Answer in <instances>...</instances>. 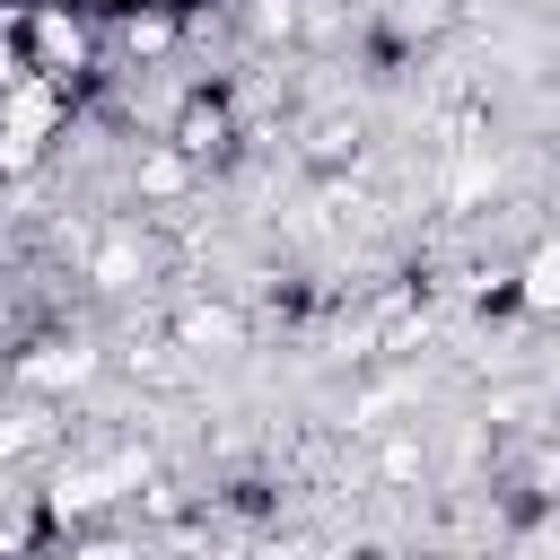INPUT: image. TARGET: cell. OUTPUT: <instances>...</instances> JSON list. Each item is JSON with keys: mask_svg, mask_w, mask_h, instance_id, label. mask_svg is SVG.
Here are the masks:
<instances>
[{"mask_svg": "<svg viewBox=\"0 0 560 560\" xmlns=\"http://www.w3.org/2000/svg\"><path fill=\"white\" fill-rule=\"evenodd\" d=\"M61 122H70V88H61V79H18V88L0 96V175L35 166Z\"/></svg>", "mask_w": 560, "mask_h": 560, "instance_id": "1", "label": "cell"}, {"mask_svg": "<svg viewBox=\"0 0 560 560\" xmlns=\"http://www.w3.org/2000/svg\"><path fill=\"white\" fill-rule=\"evenodd\" d=\"M88 61H96V35H88V18H79V9H61V0H26V70L70 88Z\"/></svg>", "mask_w": 560, "mask_h": 560, "instance_id": "2", "label": "cell"}, {"mask_svg": "<svg viewBox=\"0 0 560 560\" xmlns=\"http://www.w3.org/2000/svg\"><path fill=\"white\" fill-rule=\"evenodd\" d=\"M245 306H228V298H184L175 315H166V341L184 350V359H228V350H245Z\"/></svg>", "mask_w": 560, "mask_h": 560, "instance_id": "3", "label": "cell"}, {"mask_svg": "<svg viewBox=\"0 0 560 560\" xmlns=\"http://www.w3.org/2000/svg\"><path fill=\"white\" fill-rule=\"evenodd\" d=\"M228 140H236V105L228 96H184L175 105V122H166V149L175 158H192V166H210V158H228Z\"/></svg>", "mask_w": 560, "mask_h": 560, "instance_id": "4", "label": "cell"}, {"mask_svg": "<svg viewBox=\"0 0 560 560\" xmlns=\"http://www.w3.org/2000/svg\"><path fill=\"white\" fill-rule=\"evenodd\" d=\"M88 280L114 289V298L140 289V280H149V236H140V228H105V236L88 245Z\"/></svg>", "mask_w": 560, "mask_h": 560, "instance_id": "5", "label": "cell"}, {"mask_svg": "<svg viewBox=\"0 0 560 560\" xmlns=\"http://www.w3.org/2000/svg\"><path fill=\"white\" fill-rule=\"evenodd\" d=\"M516 306H525V315H560V236H542V245L516 262Z\"/></svg>", "mask_w": 560, "mask_h": 560, "instance_id": "6", "label": "cell"}, {"mask_svg": "<svg viewBox=\"0 0 560 560\" xmlns=\"http://www.w3.org/2000/svg\"><path fill=\"white\" fill-rule=\"evenodd\" d=\"M175 35H184V26H175L166 0H158V9H122V52H131V61H166Z\"/></svg>", "mask_w": 560, "mask_h": 560, "instance_id": "7", "label": "cell"}, {"mask_svg": "<svg viewBox=\"0 0 560 560\" xmlns=\"http://www.w3.org/2000/svg\"><path fill=\"white\" fill-rule=\"evenodd\" d=\"M376 481H394V490L429 481V438H420V429H385V438H376Z\"/></svg>", "mask_w": 560, "mask_h": 560, "instance_id": "8", "label": "cell"}, {"mask_svg": "<svg viewBox=\"0 0 560 560\" xmlns=\"http://www.w3.org/2000/svg\"><path fill=\"white\" fill-rule=\"evenodd\" d=\"M96 359L88 350H61V341H44L35 359H18V385H35V394H52V385H79Z\"/></svg>", "mask_w": 560, "mask_h": 560, "instance_id": "9", "label": "cell"}, {"mask_svg": "<svg viewBox=\"0 0 560 560\" xmlns=\"http://www.w3.org/2000/svg\"><path fill=\"white\" fill-rule=\"evenodd\" d=\"M18 79H35V70H26V0H0V96H9Z\"/></svg>", "mask_w": 560, "mask_h": 560, "instance_id": "10", "label": "cell"}, {"mask_svg": "<svg viewBox=\"0 0 560 560\" xmlns=\"http://www.w3.org/2000/svg\"><path fill=\"white\" fill-rule=\"evenodd\" d=\"M306 158H315V166H341V158H359V122H341V114H324V122L306 131Z\"/></svg>", "mask_w": 560, "mask_h": 560, "instance_id": "11", "label": "cell"}, {"mask_svg": "<svg viewBox=\"0 0 560 560\" xmlns=\"http://www.w3.org/2000/svg\"><path fill=\"white\" fill-rule=\"evenodd\" d=\"M44 429H52V411H0V464L35 455V446H44Z\"/></svg>", "mask_w": 560, "mask_h": 560, "instance_id": "12", "label": "cell"}, {"mask_svg": "<svg viewBox=\"0 0 560 560\" xmlns=\"http://www.w3.org/2000/svg\"><path fill=\"white\" fill-rule=\"evenodd\" d=\"M184 184H192V158H175V149H149V158H140V192L166 201V192H184Z\"/></svg>", "mask_w": 560, "mask_h": 560, "instance_id": "13", "label": "cell"}, {"mask_svg": "<svg viewBox=\"0 0 560 560\" xmlns=\"http://www.w3.org/2000/svg\"><path fill=\"white\" fill-rule=\"evenodd\" d=\"M245 26H254L262 44H271V35H298V0H254V9H245Z\"/></svg>", "mask_w": 560, "mask_h": 560, "instance_id": "14", "label": "cell"}, {"mask_svg": "<svg viewBox=\"0 0 560 560\" xmlns=\"http://www.w3.org/2000/svg\"><path fill=\"white\" fill-rule=\"evenodd\" d=\"M52 560H140V551H131V542H114V534H70Z\"/></svg>", "mask_w": 560, "mask_h": 560, "instance_id": "15", "label": "cell"}, {"mask_svg": "<svg viewBox=\"0 0 560 560\" xmlns=\"http://www.w3.org/2000/svg\"><path fill=\"white\" fill-rule=\"evenodd\" d=\"M534 411V385H499L490 402H481V420H525Z\"/></svg>", "mask_w": 560, "mask_h": 560, "instance_id": "16", "label": "cell"}, {"mask_svg": "<svg viewBox=\"0 0 560 560\" xmlns=\"http://www.w3.org/2000/svg\"><path fill=\"white\" fill-rule=\"evenodd\" d=\"M508 560H560V534H551V525H525V534L508 542Z\"/></svg>", "mask_w": 560, "mask_h": 560, "instance_id": "17", "label": "cell"}, {"mask_svg": "<svg viewBox=\"0 0 560 560\" xmlns=\"http://www.w3.org/2000/svg\"><path fill=\"white\" fill-rule=\"evenodd\" d=\"M534 490H560V446H542V464H534Z\"/></svg>", "mask_w": 560, "mask_h": 560, "instance_id": "18", "label": "cell"}, {"mask_svg": "<svg viewBox=\"0 0 560 560\" xmlns=\"http://www.w3.org/2000/svg\"><path fill=\"white\" fill-rule=\"evenodd\" d=\"M105 9H158V0H105Z\"/></svg>", "mask_w": 560, "mask_h": 560, "instance_id": "19", "label": "cell"}]
</instances>
